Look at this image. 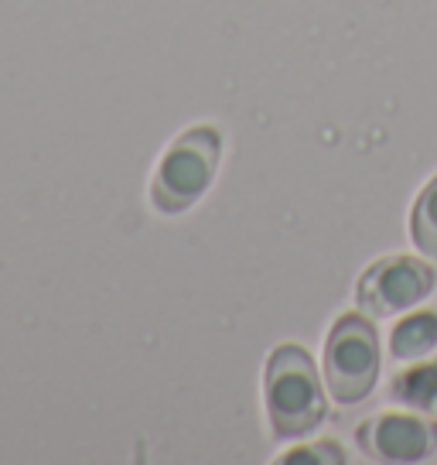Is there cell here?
<instances>
[{
    "instance_id": "obj_1",
    "label": "cell",
    "mask_w": 437,
    "mask_h": 465,
    "mask_svg": "<svg viewBox=\"0 0 437 465\" xmlns=\"http://www.w3.org/2000/svg\"><path fill=\"white\" fill-rule=\"evenodd\" d=\"M263 401H267V421L277 441L305 438L325 421L328 401H325L318 366L305 346L284 342L267 356Z\"/></svg>"
},
{
    "instance_id": "obj_2",
    "label": "cell",
    "mask_w": 437,
    "mask_h": 465,
    "mask_svg": "<svg viewBox=\"0 0 437 465\" xmlns=\"http://www.w3.org/2000/svg\"><path fill=\"white\" fill-rule=\"evenodd\" d=\"M222 158V134L212 124H199L178 134L160 154L151 178V205L164 216L189 213L212 189Z\"/></svg>"
},
{
    "instance_id": "obj_3",
    "label": "cell",
    "mask_w": 437,
    "mask_h": 465,
    "mask_svg": "<svg viewBox=\"0 0 437 465\" xmlns=\"http://www.w3.org/2000/svg\"><path fill=\"white\" fill-rule=\"evenodd\" d=\"M325 383L342 407L365 401L379 380V332L365 312H349L325 339Z\"/></svg>"
},
{
    "instance_id": "obj_4",
    "label": "cell",
    "mask_w": 437,
    "mask_h": 465,
    "mask_svg": "<svg viewBox=\"0 0 437 465\" xmlns=\"http://www.w3.org/2000/svg\"><path fill=\"white\" fill-rule=\"evenodd\" d=\"M437 288V271L423 257L393 253L379 257L373 267H365L355 284L359 312L369 319H396L423 305Z\"/></svg>"
},
{
    "instance_id": "obj_5",
    "label": "cell",
    "mask_w": 437,
    "mask_h": 465,
    "mask_svg": "<svg viewBox=\"0 0 437 465\" xmlns=\"http://www.w3.org/2000/svg\"><path fill=\"white\" fill-rule=\"evenodd\" d=\"M359 449L376 462H421L437 449V421L417 411H383L359 424Z\"/></svg>"
},
{
    "instance_id": "obj_6",
    "label": "cell",
    "mask_w": 437,
    "mask_h": 465,
    "mask_svg": "<svg viewBox=\"0 0 437 465\" xmlns=\"http://www.w3.org/2000/svg\"><path fill=\"white\" fill-rule=\"evenodd\" d=\"M390 397L407 411H417L423 418L437 421V356L421 363H403V370L390 383Z\"/></svg>"
},
{
    "instance_id": "obj_7",
    "label": "cell",
    "mask_w": 437,
    "mask_h": 465,
    "mask_svg": "<svg viewBox=\"0 0 437 465\" xmlns=\"http://www.w3.org/2000/svg\"><path fill=\"white\" fill-rule=\"evenodd\" d=\"M437 349V312H410L390 332V356L396 363H417Z\"/></svg>"
},
{
    "instance_id": "obj_8",
    "label": "cell",
    "mask_w": 437,
    "mask_h": 465,
    "mask_svg": "<svg viewBox=\"0 0 437 465\" xmlns=\"http://www.w3.org/2000/svg\"><path fill=\"white\" fill-rule=\"evenodd\" d=\"M410 240L423 257L437 261V174L427 182L410 213Z\"/></svg>"
},
{
    "instance_id": "obj_9",
    "label": "cell",
    "mask_w": 437,
    "mask_h": 465,
    "mask_svg": "<svg viewBox=\"0 0 437 465\" xmlns=\"http://www.w3.org/2000/svg\"><path fill=\"white\" fill-rule=\"evenodd\" d=\"M280 462H345V451L332 441H318V445H305V449L284 455Z\"/></svg>"
}]
</instances>
